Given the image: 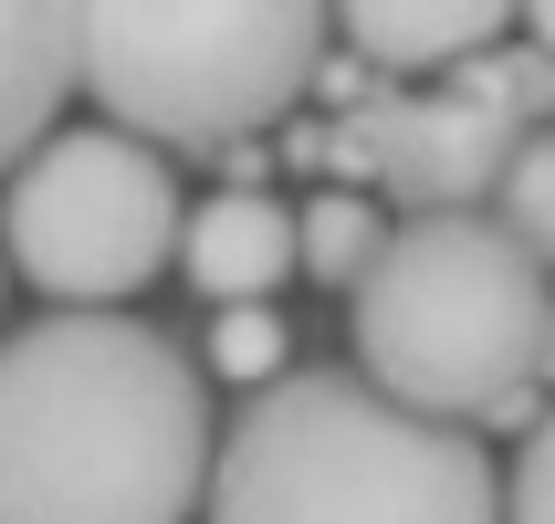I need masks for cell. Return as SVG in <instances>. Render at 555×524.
<instances>
[{
	"label": "cell",
	"instance_id": "13",
	"mask_svg": "<svg viewBox=\"0 0 555 524\" xmlns=\"http://www.w3.org/2000/svg\"><path fill=\"white\" fill-rule=\"evenodd\" d=\"M210 368L220 378H262V388H273V378H283V325L262 305H231L210 325Z\"/></svg>",
	"mask_w": 555,
	"mask_h": 524
},
{
	"label": "cell",
	"instance_id": "3",
	"mask_svg": "<svg viewBox=\"0 0 555 524\" xmlns=\"http://www.w3.org/2000/svg\"><path fill=\"white\" fill-rule=\"evenodd\" d=\"M199 524H503V472L357 368H283L231 420Z\"/></svg>",
	"mask_w": 555,
	"mask_h": 524
},
{
	"label": "cell",
	"instance_id": "9",
	"mask_svg": "<svg viewBox=\"0 0 555 524\" xmlns=\"http://www.w3.org/2000/svg\"><path fill=\"white\" fill-rule=\"evenodd\" d=\"M63 85H85V74H74V11L0 0V179L53 137Z\"/></svg>",
	"mask_w": 555,
	"mask_h": 524
},
{
	"label": "cell",
	"instance_id": "2",
	"mask_svg": "<svg viewBox=\"0 0 555 524\" xmlns=\"http://www.w3.org/2000/svg\"><path fill=\"white\" fill-rule=\"evenodd\" d=\"M357 305V378L440 431H514L545 420V346H555V273L493 210L388 220Z\"/></svg>",
	"mask_w": 555,
	"mask_h": 524
},
{
	"label": "cell",
	"instance_id": "14",
	"mask_svg": "<svg viewBox=\"0 0 555 524\" xmlns=\"http://www.w3.org/2000/svg\"><path fill=\"white\" fill-rule=\"evenodd\" d=\"M503 524H555V409L525 431V451L503 472Z\"/></svg>",
	"mask_w": 555,
	"mask_h": 524
},
{
	"label": "cell",
	"instance_id": "1",
	"mask_svg": "<svg viewBox=\"0 0 555 524\" xmlns=\"http://www.w3.org/2000/svg\"><path fill=\"white\" fill-rule=\"evenodd\" d=\"M210 388L137 315H42L0 336V524H199Z\"/></svg>",
	"mask_w": 555,
	"mask_h": 524
},
{
	"label": "cell",
	"instance_id": "5",
	"mask_svg": "<svg viewBox=\"0 0 555 524\" xmlns=\"http://www.w3.org/2000/svg\"><path fill=\"white\" fill-rule=\"evenodd\" d=\"M179 179L116 126H63L0 189V263L53 294V315H116L179 263Z\"/></svg>",
	"mask_w": 555,
	"mask_h": 524
},
{
	"label": "cell",
	"instance_id": "10",
	"mask_svg": "<svg viewBox=\"0 0 555 524\" xmlns=\"http://www.w3.org/2000/svg\"><path fill=\"white\" fill-rule=\"evenodd\" d=\"M377 242H388V220H377V200H357V189H325V200H305L294 210V263H305L314 283H367Z\"/></svg>",
	"mask_w": 555,
	"mask_h": 524
},
{
	"label": "cell",
	"instance_id": "12",
	"mask_svg": "<svg viewBox=\"0 0 555 524\" xmlns=\"http://www.w3.org/2000/svg\"><path fill=\"white\" fill-rule=\"evenodd\" d=\"M493 220H503V231H514V242H525L534 263H545V273H555V126H534L525 148L503 157Z\"/></svg>",
	"mask_w": 555,
	"mask_h": 524
},
{
	"label": "cell",
	"instance_id": "7",
	"mask_svg": "<svg viewBox=\"0 0 555 524\" xmlns=\"http://www.w3.org/2000/svg\"><path fill=\"white\" fill-rule=\"evenodd\" d=\"M336 42L357 74H462L493 42H514V11L503 0H367V11H336Z\"/></svg>",
	"mask_w": 555,
	"mask_h": 524
},
{
	"label": "cell",
	"instance_id": "6",
	"mask_svg": "<svg viewBox=\"0 0 555 524\" xmlns=\"http://www.w3.org/2000/svg\"><path fill=\"white\" fill-rule=\"evenodd\" d=\"M514 148H525V126L493 116V105L462 94V85H409V94L367 85L336 126H305V137H294V168L377 179V189L409 200V220H430V210H493Z\"/></svg>",
	"mask_w": 555,
	"mask_h": 524
},
{
	"label": "cell",
	"instance_id": "11",
	"mask_svg": "<svg viewBox=\"0 0 555 524\" xmlns=\"http://www.w3.org/2000/svg\"><path fill=\"white\" fill-rule=\"evenodd\" d=\"M440 85L482 94L493 116H514L534 137V126H555V53H534V42H493L482 63H462V74H440Z\"/></svg>",
	"mask_w": 555,
	"mask_h": 524
},
{
	"label": "cell",
	"instance_id": "8",
	"mask_svg": "<svg viewBox=\"0 0 555 524\" xmlns=\"http://www.w3.org/2000/svg\"><path fill=\"white\" fill-rule=\"evenodd\" d=\"M179 273L199 283L220 315L262 305V294L294 273V210L262 200V189H220V200H199L189 231H179Z\"/></svg>",
	"mask_w": 555,
	"mask_h": 524
},
{
	"label": "cell",
	"instance_id": "16",
	"mask_svg": "<svg viewBox=\"0 0 555 524\" xmlns=\"http://www.w3.org/2000/svg\"><path fill=\"white\" fill-rule=\"evenodd\" d=\"M0 273H11V263H0Z\"/></svg>",
	"mask_w": 555,
	"mask_h": 524
},
{
	"label": "cell",
	"instance_id": "15",
	"mask_svg": "<svg viewBox=\"0 0 555 524\" xmlns=\"http://www.w3.org/2000/svg\"><path fill=\"white\" fill-rule=\"evenodd\" d=\"M514 31H525L534 53H555V0H545V11H525V22H514Z\"/></svg>",
	"mask_w": 555,
	"mask_h": 524
},
{
	"label": "cell",
	"instance_id": "4",
	"mask_svg": "<svg viewBox=\"0 0 555 524\" xmlns=\"http://www.w3.org/2000/svg\"><path fill=\"white\" fill-rule=\"evenodd\" d=\"M336 63L314 0H105L74 11V74L137 148H231L283 126Z\"/></svg>",
	"mask_w": 555,
	"mask_h": 524
}]
</instances>
